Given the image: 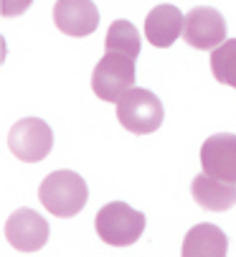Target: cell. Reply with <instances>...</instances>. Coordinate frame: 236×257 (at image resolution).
Instances as JSON below:
<instances>
[{"mask_svg": "<svg viewBox=\"0 0 236 257\" xmlns=\"http://www.w3.org/2000/svg\"><path fill=\"white\" fill-rule=\"evenodd\" d=\"M94 227H97V234L102 237V242H107L112 247H127L142 237L145 214L132 209L125 201H112L99 209Z\"/></svg>", "mask_w": 236, "mask_h": 257, "instance_id": "obj_2", "label": "cell"}, {"mask_svg": "<svg viewBox=\"0 0 236 257\" xmlns=\"http://www.w3.org/2000/svg\"><path fill=\"white\" fill-rule=\"evenodd\" d=\"M54 23L66 36H89L99 26V11L92 0H56Z\"/></svg>", "mask_w": 236, "mask_h": 257, "instance_id": "obj_9", "label": "cell"}, {"mask_svg": "<svg viewBox=\"0 0 236 257\" xmlns=\"http://www.w3.org/2000/svg\"><path fill=\"white\" fill-rule=\"evenodd\" d=\"M183 39L190 49H201V51L218 49L226 39V21L216 8H208V6L193 8L185 16Z\"/></svg>", "mask_w": 236, "mask_h": 257, "instance_id": "obj_6", "label": "cell"}, {"mask_svg": "<svg viewBox=\"0 0 236 257\" xmlns=\"http://www.w3.org/2000/svg\"><path fill=\"white\" fill-rule=\"evenodd\" d=\"M183 26H185V16L180 13V8L175 6H157L147 13L145 18V36L147 41L157 49H168L175 44V39L183 33Z\"/></svg>", "mask_w": 236, "mask_h": 257, "instance_id": "obj_10", "label": "cell"}, {"mask_svg": "<svg viewBox=\"0 0 236 257\" xmlns=\"http://www.w3.org/2000/svg\"><path fill=\"white\" fill-rule=\"evenodd\" d=\"M163 102L150 89L132 87L120 102H117V120L120 125L135 135H150L163 125Z\"/></svg>", "mask_w": 236, "mask_h": 257, "instance_id": "obj_3", "label": "cell"}, {"mask_svg": "<svg viewBox=\"0 0 236 257\" xmlns=\"http://www.w3.org/2000/svg\"><path fill=\"white\" fill-rule=\"evenodd\" d=\"M104 46H107V54H122V56L137 59V54H140V33L130 21H114L107 31Z\"/></svg>", "mask_w": 236, "mask_h": 257, "instance_id": "obj_13", "label": "cell"}, {"mask_svg": "<svg viewBox=\"0 0 236 257\" xmlns=\"http://www.w3.org/2000/svg\"><path fill=\"white\" fill-rule=\"evenodd\" d=\"M201 166L203 173L226 183H236V135L231 133L211 135L201 148Z\"/></svg>", "mask_w": 236, "mask_h": 257, "instance_id": "obj_8", "label": "cell"}, {"mask_svg": "<svg viewBox=\"0 0 236 257\" xmlns=\"http://www.w3.org/2000/svg\"><path fill=\"white\" fill-rule=\"evenodd\" d=\"M38 199L41 204L54 214V216H76L84 209L89 191L84 178L74 171H54L44 178L41 189H38Z\"/></svg>", "mask_w": 236, "mask_h": 257, "instance_id": "obj_1", "label": "cell"}, {"mask_svg": "<svg viewBox=\"0 0 236 257\" xmlns=\"http://www.w3.org/2000/svg\"><path fill=\"white\" fill-rule=\"evenodd\" d=\"M211 71L216 82L236 89V39L223 41L218 49L211 51Z\"/></svg>", "mask_w": 236, "mask_h": 257, "instance_id": "obj_14", "label": "cell"}, {"mask_svg": "<svg viewBox=\"0 0 236 257\" xmlns=\"http://www.w3.org/2000/svg\"><path fill=\"white\" fill-rule=\"evenodd\" d=\"M33 0H0V13H3L6 18H16L21 13H26L31 8Z\"/></svg>", "mask_w": 236, "mask_h": 257, "instance_id": "obj_15", "label": "cell"}, {"mask_svg": "<svg viewBox=\"0 0 236 257\" xmlns=\"http://www.w3.org/2000/svg\"><path fill=\"white\" fill-rule=\"evenodd\" d=\"M49 222L33 209H18L6 222V237L18 252H38L49 242Z\"/></svg>", "mask_w": 236, "mask_h": 257, "instance_id": "obj_7", "label": "cell"}, {"mask_svg": "<svg viewBox=\"0 0 236 257\" xmlns=\"http://www.w3.org/2000/svg\"><path fill=\"white\" fill-rule=\"evenodd\" d=\"M228 239L216 224H195L183 239V257H226Z\"/></svg>", "mask_w": 236, "mask_h": 257, "instance_id": "obj_12", "label": "cell"}, {"mask_svg": "<svg viewBox=\"0 0 236 257\" xmlns=\"http://www.w3.org/2000/svg\"><path fill=\"white\" fill-rule=\"evenodd\" d=\"M135 87V59L104 54L92 74V89L104 102H120Z\"/></svg>", "mask_w": 236, "mask_h": 257, "instance_id": "obj_4", "label": "cell"}, {"mask_svg": "<svg viewBox=\"0 0 236 257\" xmlns=\"http://www.w3.org/2000/svg\"><path fill=\"white\" fill-rule=\"evenodd\" d=\"M8 148L26 163L44 161L54 148V130L41 117H23L8 133Z\"/></svg>", "mask_w": 236, "mask_h": 257, "instance_id": "obj_5", "label": "cell"}, {"mask_svg": "<svg viewBox=\"0 0 236 257\" xmlns=\"http://www.w3.org/2000/svg\"><path fill=\"white\" fill-rule=\"evenodd\" d=\"M190 194L195 204L206 211H226L236 201V183H226L208 173H198L190 183Z\"/></svg>", "mask_w": 236, "mask_h": 257, "instance_id": "obj_11", "label": "cell"}]
</instances>
